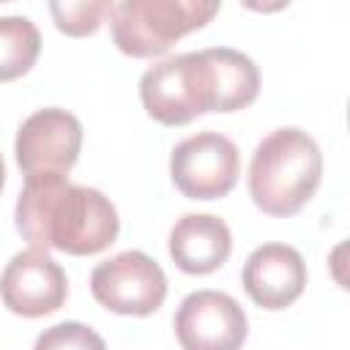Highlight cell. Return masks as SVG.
<instances>
[{"mask_svg":"<svg viewBox=\"0 0 350 350\" xmlns=\"http://www.w3.org/2000/svg\"><path fill=\"white\" fill-rule=\"evenodd\" d=\"M219 11V0H120L109 11L112 44L134 60L161 57Z\"/></svg>","mask_w":350,"mask_h":350,"instance_id":"obj_4","label":"cell"},{"mask_svg":"<svg viewBox=\"0 0 350 350\" xmlns=\"http://www.w3.org/2000/svg\"><path fill=\"white\" fill-rule=\"evenodd\" d=\"M112 3L107 0H79V3H49V14L55 27L63 36L85 38L93 36L109 19Z\"/></svg>","mask_w":350,"mask_h":350,"instance_id":"obj_13","label":"cell"},{"mask_svg":"<svg viewBox=\"0 0 350 350\" xmlns=\"http://www.w3.org/2000/svg\"><path fill=\"white\" fill-rule=\"evenodd\" d=\"M33 350H107V342L90 325L79 320H63L44 328L36 336Z\"/></svg>","mask_w":350,"mask_h":350,"instance_id":"obj_14","label":"cell"},{"mask_svg":"<svg viewBox=\"0 0 350 350\" xmlns=\"http://www.w3.org/2000/svg\"><path fill=\"white\" fill-rule=\"evenodd\" d=\"M3 186H5V161L0 156V191H3Z\"/></svg>","mask_w":350,"mask_h":350,"instance_id":"obj_15","label":"cell"},{"mask_svg":"<svg viewBox=\"0 0 350 350\" xmlns=\"http://www.w3.org/2000/svg\"><path fill=\"white\" fill-rule=\"evenodd\" d=\"M139 101L161 126H186L200 115L221 112L219 74L211 46L164 57L139 77Z\"/></svg>","mask_w":350,"mask_h":350,"instance_id":"obj_3","label":"cell"},{"mask_svg":"<svg viewBox=\"0 0 350 350\" xmlns=\"http://www.w3.org/2000/svg\"><path fill=\"white\" fill-rule=\"evenodd\" d=\"M14 221L30 249H57L74 257L109 249L120 232L115 202L93 186L71 183L63 172L25 178Z\"/></svg>","mask_w":350,"mask_h":350,"instance_id":"obj_1","label":"cell"},{"mask_svg":"<svg viewBox=\"0 0 350 350\" xmlns=\"http://www.w3.org/2000/svg\"><path fill=\"white\" fill-rule=\"evenodd\" d=\"M183 350H241L249 336V320L241 304L221 290L189 293L172 317Z\"/></svg>","mask_w":350,"mask_h":350,"instance_id":"obj_8","label":"cell"},{"mask_svg":"<svg viewBox=\"0 0 350 350\" xmlns=\"http://www.w3.org/2000/svg\"><path fill=\"white\" fill-rule=\"evenodd\" d=\"M68 279L44 249L16 252L0 273V301L19 317H44L66 304Z\"/></svg>","mask_w":350,"mask_h":350,"instance_id":"obj_9","label":"cell"},{"mask_svg":"<svg viewBox=\"0 0 350 350\" xmlns=\"http://www.w3.org/2000/svg\"><path fill=\"white\" fill-rule=\"evenodd\" d=\"M41 55L38 27L19 14L0 16V82L25 77Z\"/></svg>","mask_w":350,"mask_h":350,"instance_id":"obj_12","label":"cell"},{"mask_svg":"<svg viewBox=\"0 0 350 350\" xmlns=\"http://www.w3.org/2000/svg\"><path fill=\"white\" fill-rule=\"evenodd\" d=\"M167 249L183 273L208 276L230 260L232 232L227 221L213 213H186L172 224Z\"/></svg>","mask_w":350,"mask_h":350,"instance_id":"obj_11","label":"cell"},{"mask_svg":"<svg viewBox=\"0 0 350 350\" xmlns=\"http://www.w3.org/2000/svg\"><path fill=\"white\" fill-rule=\"evenodd\" d=\"M82 150V123L63 107H44L27 115L16 131L14 153L25 178L41 172H63L77 164Z\"/></svg>","mask_w":350,"mask_h":350,"instance_id":"obj_7","label":"cell"},{"mask_svg":"<svg viewBox=\"0 0 350 350\" xmlns=\"http://www.w3.org/2000/svg\"><path fill=\"white\" fill-rule=\"evenodd\" d=\"M241 284L260 309L282 312L301 298L306 287V262L290 243H262L246 257Z\"/></svg>","mask_w":350,"mask_h":350,"instance_id":"obj_10","label":"cell"},{"mask_svg":"<svg viewBox=\"0 0 350 350\" xmlns=\"http://www.w3.org/2000/svg\"><path fill=\"white\" fill-rule=\"evenodd\" d=\"M164 268L139 249H126L109 260H101L90 271L93 298L112 314L148 317L161 309L167 298Z\"/></svg>","mask_w":350,"mask_h":350,"instance_id":"obj_5","label":"cell"},{"mask_svg":"<svg viewBox=\"0 0 350 350\" xmlns=\"http://www.w3.org/2000/svg\"><path fill=\"white\" fill-rule=\"evenodd\" d=\"M320 178L323 153L317 139L298 126H282L262 137L252 153L249 197L268 216H295L314 197Z\"/></svg>","mask_w":350,"mask_h":350,"instance_id":"obj_2","label":"cell"},{"mask_svg":"<svg viewBox=\"0 0 350 350\" xmlns=\"http://www.w3.org/2000/svg\"><path fill=\"white\" fill-rule=\"evenodd\" d=\"M241 175L238 145L219 131H197L170 153L172 186L189 200H221Z\"/></svg>","mask_w":350,"mask_h":350,"instance_id":"obj_6","label":"cell"}]
</instances>
